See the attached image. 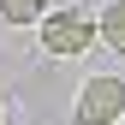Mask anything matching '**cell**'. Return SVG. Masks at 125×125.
<instances>
[{"instance_id":"1","label":"cell","mask_w":125,"mask_h":125,"mask_svg":"<svg viewBox=\"0 0 125 125\" xmlns=\"http://www.w3.org/2000/svg\"><path fill=\"white\" fill-rule=\"evenodd\" d=\"M42 54L48 60H72L95 48V12L89 6H66V12H42Z\"/></svg>"},{"instance_id":"2","label":"cell","mask_w":125,"mask_h":125,"mask_svg":"<svg viewBox=\"0 0 125 125\" xmlns=\"http://www.w3.org/2000/svg\"><path fill=\"white\" fill-rule=\"evenodd\" d=\"M125 119V83L113 72H95L77 83V101H72V125H119Z\"/></svg>"},{"instance_id":"3","label":"cell","mask_w":125,"mask_h":125,"mask_svg":"<svg viewBox=\"0 0 125 125\" xmlns=\"http://www.w3.org/2000/svg\"><path fill=\"white\" fill-rule=\"evenodd\" d=\"M95 36H107V48L125 54V0H107V6L95 12Z\"/></svg>"},{"instance_id":"4","label":"cell","mask_w":125,"mask_h":125,"mask_svg":"<svg viewBox=\"0 0 125 125\" xmlns=\"http://www.w3.org/2000/svg\"><path fill=\"white\" fill-rule=\"evenodd\" d=\"M42 12H54V0H0V18L6 24H36Z\"/></svg>"}]
</instances>
